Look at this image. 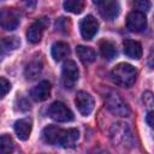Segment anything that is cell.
Masks as SVG:
<instances>
[{"mask_svg": "<svg viewBox=\"0 0 154 154\" xmlns=\"http://www.w3.org/2000/svg\"><path fill=\"white\" fill-rule=\"evenodd\" d=\"M111 77L117 85L123 88H130L136 81L137 71L132 65L128 63H120L112 70Z\"/></svg>", "mask_w": 154, "mask_h": 154, "instance_id": "6da1fadb", "label": "cell"}, {"mask_svg": "<svg viewBox=\"0 0 154 154\" xmlns=\"http://www.w3.org/2000/svg\"><path fill=\"white\" fill-rule=\"evenodd\" d=\"M111 140L113 146L131 147L134 144V137L130 128L125 123H116L111 128Z\"/></svg>", "mask_w": 154, "mask_h": 154, "instance_id": "7a4b0ae2", "label": "cell"}, {"mask_svg": "<svg viewBox=\"0 0 154 154\" xmlns=\"http://www.w3.org/2000/svg\"><path fill=\"white\" fill-rule=\"evenodd\" d=\"M105 105L114 116H118V117L130 116V108L128 103L114 91H109L105 96Z\"/></svg>", "mask_w": 154, "mask_h": 154, "instance_id": "3957f363", "label": "cell"}, {"mask_svg": "<svg viewBox=\"0 0 154 154\" xmlns=\"http://www.w3.org/2000/svg\"><path fill=\"white\" fill-rule=\"evenodd\" d=\"M93 2L99 7V12L106 20H113L118 17L120 6L118 0H93Z\"/></svg>", "mask_w": 154, "mask_h": 154, "instance_id": "277c9868", "label": "cell"}, {"mask_svg": "<svg viewBox=\"0 0 154 154\" xmlns=\"http://www.w3.org/2000/svg\"><path fill=\"white\" fill-rule=\"evenodd\" d=\"M78 67L73 60H66L61 70V81L66 89H72L78 81Z\"/></svg>", "mask_w": 154, "mask_h": 154, "instance_id": "5b68a950", "label": "cell"}, {"mask_svg": "<svg viewBox=\"0 0 154 154\" xmlns=\"http://www.w3.org/2000/svg\"><path fill=\"white\" fill-rule=\"evenodd\" d=\"M48 116L53 120L59 122V123H66L73 119V113L71 112V109L67 108V106L60 101H55L49 106Z\"/></svg>", "mask_w": 154, "mask_h": 154, "instance_id": "8992f818", "label": "cell"}, {"mask_svg": "<svg viewBox=\"0 0 154 154\" xmlns=\"http://www.w3.org/2000/svg\"><path fill=\"white\" fill-rule=\"evenodd\" d=\"M20 22L19 12L14 8L0 10V26L5 30H14Z\"/></svg>", "mask_w": 154, "mask_h": 154, "instance_id": "52a82bcc", "label": "cell"}, {"mask_svg": "<svg viewBox=\"0 0 154 154\" xmlns=\"http://www.w3.org/2000/svg\"><path fill=\"white\" fill-rule=\"evenodd\" d=\"M48 24H49V20H48V18H46V17H42V18L36 19V20L28 28V31H26L28 41H30L31 43H37V42H40L41 38H42L43 31L46 30V28L48 26Z\"/></svg>", "mask_w": 154, "mask_h": 154, "instance_id": "ba28073f", "label": "cell"}, {"mask_svg": "<svg viewBox=\"0 0 154 154\" xmlns=\"http://www.w3.org/2000/svg\"><path fill=\"white\" fill-rule=\"evenodd\" d=\"M126 28L131 32H141L147 28V17L138 11H131L126 17Z\"/></svg>", "mask_w": 154, "mask_h": 154, "instance_id": "9c48e42d", "label": "cell"}, {"mask_svg": "<svg viewBox=\"0 0 154 154\" xmlns=\"http://www.w3.org/2000/svg\"><path fill=\"white\" fill-rule=\"evenodd\" d=\"M75 103L83 116H89L94 109V99L87 91H78L75 99Z\"/></svg>", "mask_w": 154, "mask_h": 154, "instance_id": "30bf717a", "label": "cell"}, {"mask_svg": "<svg viewBox=\"0 0 154 154\" xmlns=\"http://www.w3.org/2000/svg\"><path fill=\"white\" fill-rule=\"evenodd\" d=\"M79 29H81L82 37L84 40H91L96 35V32H97L99 23H97V20L91 14H89V16H85L81 20Z\"/></svg>", "mask_w": 154, "mask_h": 154, "instance_id": "8fae6325", "label": "cell"}, {"mask_svg": "<svg viewBox=\"0 0 154 154\" xmlns=\"http://www.w3.org/2000/svg\"><path fill=\"white\" fill-rule=\"evenodd\" d=\"M30 95L32 97V100L35 101H45L51 95V83L48 81H42L40 82L37 85H35L31 91H30Z\"/></svg>", "mask_w": 154, "mask_h": 154, "instance_id": "7c38bea8", "label": "cell"}, {"mask_svg": "<svg viewBox=\"0 0 154 154\" xmlns=\"http://www.w3.org/2000/svg\"><path fill=\"white\" fill-rule=\"evenodd\" d=\"M31 126H32V122L30 118H22L17 120L14 123V131L17 137L22 141H26L30 136Z\"/></svg>", "mask_w": 154, "mask_h": 154, "instance_id": "4fadbf2b", "label": "cell"}, {"mask_svg": "<svg viewBox=\"0 0 154 154\" xmlns=\"http://www.w3.org/2000/svg\"><path fill=\"white\" fill-rule=\"evenodd\" d=\"M79 137V132L77 129H63L59 144L64 148H71L76 146V142Z\"/></svg>", "mask_w": 154, "mask_h": 154, "instance_id": "5bb4252c", "label": "cell"}, {"mask_svg": "<svg viewBox=\"0 0 154 154\" xmlns=\"http://www.w3.org/2000/svg\"><path fill=\"white\" fill-rule=\"evenodd\" d=\"M42 67H43V64H42V60L40 58H34L31 59L26 66H25V70H24V75L26 77V79H36L41 72H42Z\"/></svg>", "mask_w": 154, "mask_h": 154, "instance_id": "9a60e30c", "label": "cell"}, {"mask_svg": "<svg viewBox=\"0 0 154 154\" xmlns=\"http://www.w3.org/2000/svg\"><path fill=\"white\" fill-rule=\"evenodd\" d=\"M124 53L131 59H140L142 57V46L140 42L134 40H126L123 43Z\"/></svg>", "mask_w": 154, "mask_h": 154, "instance_id": "2e32d148", "label": "cell"}, {"mask_svg": "<svg viewBox=\"0 0 154 154\" xmlns=\"http://www.w3.org/2000/svg\"><path fill=\"white\" fill-rule=\"evenodd\" d=\"M61 130H63L61 128H58L55 125H48V126H46L43 129V132H42L43 140L48 144H59Z\"/></svg>", "mask_w": 154, "mask_h": 154, "instance_id": "e0dca14e", "label": "cell"}, {"mask_svg": "<svg viewBox=\"0 0 154 154\" xmlns=\"http://www.w3.org/2000/svg\"><path fill=\"white\" fill-rule=\"evenodd\" d=\"M69 54H70V47L66 42L57 41V42L53 43V46H52V57H53L54 60L60 61V60L65 59Z\"/></svg>", "mask_w": 154, "mask_h": 154, "instance_id": "ac0fdd59", "label": "cell"}, {"mask_svg": "<svg viewBox=\"0 0 154 154\" xmlns=\"http://www.w3.org/2000/svg\"><path fill=\"white\" fill-rule=\"evenodd\" d=\"M20 45V41L18 37H4L0 38V54H8L13 51H16Z\"/></svg>", "mask_w": 154, "mask_h": 154, "instance_id": "d6986e66", "label": "cell"}, {"mask_svg": "<svg viewBox=\"0 0 154 154\" xmlns=\"http://www.w3.org/2000/svg\"><path fill=\"white\" fill-rule=\"evenodd\" d=\"M76 53L79 60L83 64H90L96 59V53L93 48L87 47V46H77L76 47Z\"/></svg>", "mask_w": 154, "mask_h": 154, "instance_id": "ffe728a7", "label": "cell"}, {"mask_svg": "<svg viewBox=\"0 0 154 154\" xmlns=\"http://www.w3.org/2000/svg\"><path fill=\"white\" fill-rule=\"evenodd\" d=\"M100 53L106 60H112L117 55V47L112 41L103 40L100 42Z\"/></svg>", "mask_w": 154, "mask_h": 154, "instance_id": "44dd1931", "label": "cell"}, {"mask_svg": "<svg viewBox=\"0 0 154 154\" xmlns=\"http://www.w3.org/2000/svg\"><path fill=\"white\" fill-rule=\"evenodd\" d=\"M64 8L71 13H81L84 8V0H65Z\"/></svg>", "mask_w": 154, "mask_h": 154, "instance_id": "7402d4cb", "label": "cell"}, {"mask_svg": "<svg viewBox=\"0 0 154 154\" xmlns=\"http://www.w3.org/2000/svg\"><path fill=\"white\" fill-rule=\"evenodd\" d=\"M14 149V142L10 135L0 136V153H11Z\"/></svg>", "mask_w": 154, "mask_h": 154, "instance_id": "603a6c76", "label": "cell"}, {"mask_svg": "<svg viewBox=\"0 0 154 154\" xmlns=\"http://www.w3.org/2000/svg\"><path fill=\"white\" fill-rule=\"evenodd\" d=\"M150 1L149 0H134V7L136 8V11L146 13L150 10Z\"/></svg>", "mask_w": 154, "mask_h": 154, "instance_id": "cb8c5ba5", "label": "cell"}, {"mask_svg": "<svg viewBox=\"0 0 154 154\" xmlns=\"http://www.w3.org/2000/svg\"><path fill=\"white\" fill-rule=\"evenodd\" d=\"M70 20H69V18H59L57 22H55V28H57V30H59V31H63V32H67L69 30H70Z\"/></svg>", "mask_w": 154, "mask_h": 154, "instance_id": "d4e9b609", "label": "cell"}, {"mask_svg": "<svg viewBox=\"0 0 154 154\" xmlns=\"http://www.w3.org/2000/svg\"><path fill=\"white\" fill-rule=\"evenodd\" d=\"M11 89V83L4 78V77H0V99L4 97Z\"/></svg>", "mask_w": 154, "mask_h": 154, "instance_id": "484cf974", "label": "cell"}, {"mask_svg": "<svg viewBox=\"0 0 154 154\" xmlns=\"http://www.w3.org/2000/svg\"><path fill=\"white\" fill-rule=\"evenodd\" d=\"M143 102L147 107H152L153 106V94L150 91H146L143 94Z\"/></svg>", "mask_w": 154, "mask_h": 154, "instance_id": "4316f807", "label": "cell"}, {"mask_svg": "<svg viewBox=\"0 0 154 154\" xmlns=\"http://www.w3.org/2000/svg\"><path fill=\"white\" fill-rule=\"evenodd\" d=\"M153 117H154V113H153L152 111H149V112L147 113V117H146V122H147V124H148L150 128H152L153 124H154V123H153Z\"/></svg>", "mask_w": 154, "mask_h": 154, "instance_id": "83f0119b", "label": "cell"}, {"mask_svg": "<svg viewBox=\"0 0 154 154\" xmlns=\"http://www.w3.org/2000/svg\"><path fill=\"white\" fill-rule=\"evenodd\" d=\"M23 1H24L25 6L29 7V8H34L35 5H36V0H23Z\"/></svg>", "mask_w": 154, "mask_h": 154, "instance_id": "f1b7e54d", "label": "cell"}]
</instances>
